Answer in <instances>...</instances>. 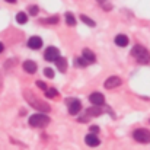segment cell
<instances>
[{
    "mask_svg": "<svg viewBox=\"0 0 150 150\" xmlns=\"http://www.w3.org/2000/svg\"><path fill=\"white\" fill-rule=\"evenodd\" d=\"M23 95H25V99L28 100V103H31V106H34L35 109H40L42 112H50V105L45 103L42 99H40L37 95H34L31 91H25Z\"/></svg>",
    "mask_w": 150,
    "mask_h": 150,
    "instance_id": "1",
    "label": "cell"
},
{
    "mask_svg": "<svg viewBox=\"0 0 150 150\" xmlns=\"http://www.w3.org/2000/svg\"><path fill=\"white\" fill-rule=\"evenodd\" d=\"M131 55L136 58V61H139L142 64H147L150 61V52L142 45H136L131 51Z\"/></svg>",
    "mask_w": 150,
    "mask_h": 150,
    "instance_id": "2",
    "label": "cell"
},
{
    "mask_svg": "<svg viewBox=\"0 0 150 150\" xmlns=\"http://www.w3.org/2000/svg\"><path fill=\"white\" fill-rule=\"evenodd\" d=\"M48 122H50V117L45 114H35V115H31L29 118L31 127H45Z\"/></svg>",
    "mask_w": 150,
    "mask_h": 150,
    "instance_id": "3",
    "label": "cell"
},
{
    "mask_svg": "<svg viewBox=\"0 0 150 150\" xmlns=\"http://www.w3.org/2000/svg\"><path fill=\"white\" fill-rule=\"evenodd\" d=\"M133 137L139 143H150V131L146 128H139L133 133Z\"/></svg>",
    "mask_w": 150,
    "mask_h": 150,
    "instance_id": "4",
    "label": "cell"
},
{
    "mask_svg": "<svg viewBox=\"0 0 150 150\" xmlns=\"http://www.w3.org/2000/svg\"><path fill=\"white\" fill-rule=\"evenodd\" d=\"M66 102H67V106H69V112H70L71 115H77L79 111L82 109V103H80V100L76 99V98H69Z\"/></svg>",
    "mask_w": 150,
    "mask_h": 150,
    "instance_id": "5",
    "label": "cell"
},
{
    "mask_svg": "<svg viewBox=\"0 0 150 150\" xmlns=\"http://www.w3.org/2000/svg\"><path fill=\"white\" fill-rule=\"evenodd\" d=\"M58 57H60V52H58V50L55 47H48L45 50V52H44V58L47 61H55Z\"/></svg>",
    "mask_w": 150,
    "mask_h": 150,
    "instance_id": "6",
    "label": "cell"
},
{
    "mask_svg": "<svg viewBox=\"0 0 150 150\" xmlns=\"http://www.w3.org/2000/svg\"><path fill=\"white\" fill-rule=\"evenodd\" d=\"M89 100H91L95 106H102L103 102H105V98H103V95H102L100 92H93V93L89 96Z\"/></svg>",
    "mask_w": 150,
    "mask_h": 150,
    "instance_id": "7",
    "label": "cell"
},
{
    "mask_svg": "<svg viewBox=\"0 0 150 150\" xmlns=\"http://www.w3.org/2000/svg\"><path fill=\"white\" fill-rule=\"evenodd\" d=\"M28 47L31 50H40L42 47V40L40 37H31L28 40Z\"/></svg>",
    "mask_w": 150,
    "mask_h": 150,
    "instance_id": "8",
    "label": "cell"
},
{
    "mask_svg": "<svg viewBox=\"0 0 150 150\" xmlns=\"http://www.w3.org/2000/svg\"><path fill=\"white\" fill-rule=\"evenodd\" d=\"M120 85H121V79L118 76H111L108 80H105V88L106 89H115Z\"/></svg>",
    "mask_w": 150,
    "mask_h": 150,
    "instance_id": "9",
    "label": "cell"
},
{
    "mask_svg": "<svg viewBox=\"0 0 150 150\" xmlns=\"http://www.w3.org/2000/svg\"><path fill=\"white\" fill-rule=\"evenodd\" d=\"M85 142H86V144L91 146V147H96V146H99V143H100L98 136H96V134H92V133L85 137Z\"/></svg>",
    "mask_w": 150,
    "mask_h": 150,
    "instance_id": "10",
    "label": "cell"
},
{
    "mask_svg": "<svg viewBox=\"0 0 150 150\" xmlns=\"http://www.w3.org/2000/svg\"><path fill=\"white\" fill-rule=\"evenodd\" d=\"M55 66H57V69H58L61 73H66V70H67V60H66L64 57H58V58L55 60Z\"/></svg>",
    "mask_w": 150,
    "mask_h": 150,
    "instance_id": "11",
    "label": "cell"
},
{
    "mask_svg": "<svg viewBox=\"0 0 150 150\" xmlns=\"http://www.w3.org/2000/svg\"><path fill=\"white\" fill-rule=\"evenodd\" d=\"M23 70H25L26 73L32 74V73H35V71H37V64H35L34 61L28 60V61H25V63H23Z\"/></svg>",
    "mask_w": 150,
    "mask_h": 150,
    "instance_id": "12",
    "label": "cell"
},
{
    "mask_svg": "<svg viewBox=\"0 0 150 150\" xmlns=\"http://www.w3.org/2000/svg\"><path fill=\"white\" fill-rule=\"evenodd\" d=\"M103 112V109L100 108V106H91L89 109H86V114L89 115V117H99L100 114Z\"/></svg>",
    "mask_w": 150,
    "mask_h": 150,
    "instance_id": "13",
    "label": "cell"
},
{
    "mask_svg": "<svg viewBox=\"0 0 150 150\" xmlns=\"http://www.w3.org/2000/svg\"><path fill=\"white\" fill-rule=\"evenodd\" d=\"M115 44H117L118 47H127V45H128V38H127L125 35L120 34V35L115 37Z\"/></svg>",
    "mask_w": 150,
    "mask_h": 150,
    "instance_id": "14",
    "label": "cell"
},
{
    "mask_svg": "<svg viewBox=\"0 0 150 150\" xmlns=\"http://www.w3.org/2000/svg\"><path fill=\"white\" fill-rule=\"evenodd\" d=\"M82 57H83V58H85V60H86V61H88L89 64H91V63H95V61H96V57H95V54H93V52H92L91 50H88V48H86V50H83V54H82Z\"/></svg>",
    "mask_w": 150,
    "mask_h": 150,
    "instance_id": "15",
    "label": "cell"
},
{
    "mask_svg": "<svg viewBox=\"0 0 150 150\" xmlns=\"http://www.w3.org/2000/svg\"><path fill=\"white\" fill-rule=\"evenodd\" d=\"M16 22H18V23H21V25L26 23V22H28V15H26V13H23V12H19V13L16 15Z\"/></svg>",
    "mask_w": 150,
    "mask_h": 150,
    "instance_id": "16",
    "label": "cell"
},
{
    "mask_svg": "<svg viewBox=\"0 0 150 150\" xmlns=\"http://www.w3.org/2000/svg\"><path fill=\"white\" fill-rule=\"evenodd\" d=\"M66 23L70 25V26H74L76 25V19L71 13H66Z\"/></svg>",
    "mask_w": 150,
    "mask_h": 150,
    "instance_id": "17",
    "label": "cell"
},
{
    "mask_svg": "<svg viewBox=\"0 0 150 150\" xmlns=\"http://www.w3.org/2000/svg\"><path fill=\"white\" fill-rule=\"evenodd\" d=\"M80 19H82V22H85L86 25H89V26H95V22H93L91 18H88L86 15H80Z\"/></svg>",
    "mask_w": 150,
    "mask_h": 150,
    "instance_id": "18",
    "label": "cell"
},
{
    "mask_svg": "<svg viewBox=\"0 0 150 150\" xmlns=\"http://www.w3.org/2000/svg\"><path fill=\"white\" fill-rule=\"evenodd\" d=\"M45 95H47V98H55V96L58 95V92H57L54 88H48V89L45 91Z\"/></svg>",
    "mask_w": 150,
    "mask_h": 150,
    "instance_id": "19",
    "label": "cell"
},
{
    "mask_svg": "<svg viewBox=\"0 0 150 150\" xmlns=\"http://www.w3.org/2000/svg\"><path fill=\"white\" fill-rule=\"evenodd\" d=\"M89 63L83 58V57H79L77 60H76V66H79V67H85V66H88Z\"/></svg>",
    "mask_w": 150,
    "mask_h": 150,
    "instance_id": "20",
    "label": "cell"
},
{
    "mask_svg": "<svg viewBox=\"0 0 150 150\" xmlns=\"http://www.w3.org/2000/svg\"><path fill=\"white\" fill-rule=\"evenodd\" d=\"M42 22H45V23H51V25H54V23H57L58 22V16H51L48 19H44Z\"/></svg>",
    "mask_w": 150,
    "mask_h": 150,
    "instance_id": "21",
    "label": "cell"
},
{
    "mask_svg": "<svg viewBox=\"0 0 150 150\" xmlns=\"http://www.w3.org/2000/svg\"><path fill=\"white\" fill-rule=\"evenodd\" d=\"M44 74H45L47 77H50V79H52V77H54V71L51 70L50 67H47V69L44 70Z\"/></svg>",
    "mask_w": 150,
    "mask_h": 150,
    "instance_id": "22",
    "label": "cell"
},
{
    "mask_svg": "<svg viewBox=\"0 0 150 150\" xmlns=\"http://www.w3.org/2000/svg\"><path fill=\"white\" fill-rule=\"evenodd\" d=\"M29 13L35 16V15L38 13V7H37V6H31V7H29Z\"/></svg>",
    "mask_w": 150,
    "mask_h": 150,
    "instance_id": "23",
    "label": "cell"
},
{
    "mask_svg": "<svg viewBox=\"0 0 150 150\" xmlns=\"http://www.w3.org/2000/svg\"><path fill=\"white\" fill-rule=\"evenodd\" d=\"M37 86H38V88H41L44 92L48 89V88H47V85H45V83H42V82H37Z\"/></svg>",
    "mask_w": 150,
    "mask_h": 150,
    "instance_id": "24",
    "label": "cell"
},
{
    "mask_svg": "<svg viewBox=\"0 0 150 150\" xmlns=\"http://www.w3.org/2000/svg\"><path fill=\"white\" fill-rule=\"evenodd\" d=\"M98 131H99V128H98L96 125H92V127H91V133H92V134H98Z\"/></svg>",
    "mask_w": 150,
    "mask_h": 150,
    "instance_id": "25",
    "label": "cell"
},
{
    "mask_svg": "<svg viewBox=\"0 0 150 150\" xmlns=\"http://www.w3.org/2000/svg\"><path fill=\"white\" fill-rule=\"evenodd\" d=\"M4 50V45H3V44H1V42H0V52H1V51Z\"/></svg>",
    "mask_w": 150,
    "mask_h": 150,
    "instance_id": "26",
    "label": "cell"
},
{
    "mask_svg": "<svg viewBox=\"0 0 150 150\" xmlns=\"http://www.w3.org/2000/svg\"><path fill=\"white\" fill-rule=\"evenodd\" d=\"M6 1H9V3H15L16 0H6Z\"/></svg>",
    "mask_w": 150,
    "mask_h": 150,
    "instance_id": "27",
    "label": "cell"
},
{
    "mask_svg": "<svg viewBox=\"0 0 150 150\" xmlns=\"http://www.w3.org/2000/svg\"><path fill=\"white\" fill-rule=\"evenodd\" d=\"M0 86H1V77H0Z\"/></svg>",
    "mask_w": 150,
    "mask_h": 150,
    "instance_id": "28",
    "label": "cell"
}]
</instances>
